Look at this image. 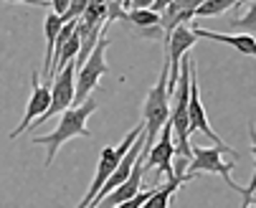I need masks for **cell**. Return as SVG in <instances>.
I'll return each instance as SVG.
<instances>
[{
  "label": "cell",
  "mask_w": 256,
  "mask_h": 208,
  "mask_svg": "<svg viewBox=\"0 0 256 208\" xmlns=\"http://www.w3.org/2000/svg\"><path fill=\"white\" fill-rule=\"evenodd\" d=\"M96 110H99L96 99L89 96V99H84L82 104H76V107L64 110V112H61V120H58V124H56L54 132H48V134H36V137H33V140H30L33 145H46V168L54 162L58 148L66 145L71 137H92V132H89V127H86V120H89Z\"/></svg>",
  "instance_id": "1"
},
{
  "label": "cell",
  "mask_w": 256,
  "mask_h": 208,
  "mask_svg": "<svg viewBox=\"0 0 256 208\" xmlns=\"http://www.w3.org/2000/svg\"><path fill=\"white\" fill-rule=\"evenodd\" d=\"M224 152H228L231 158H238V152L231 150L228 145L226 148H190V162L186 165V172H196V176H200V172H213V176H221L228 183V188H234L244 196V208H246L248 203H254L251 198H254V190H256V178H251L248 186H238L231 178V170L236 165L226 162Z\"/></svg>",
  "instance_id": "2"
},
{
  "label": "cell",
  "mask_w": 256,
  "mask_h": 208,
  "mask_svg": "<svg viewBox=\"0 0 256 208\" xmlns=\"http://www.w3.org/2000/svg\"><path fill=\"white\" fill-rule=\"evenodd\" d=\"M170 117V99H168V61L160 72V79L155 86L144 96V107H142V127H144V148L150 150V145L158 140L160 130L165 127Z\"/></svg>",
  "instance_id": "3"
},
{
  "label": "cell",
  "mask_w": 256,
  "mask_h": 208,
  "mask_svg": "<svg viewBox=\"0 0 256 208\" xmlns=\"http://www.w3.org/2000/svg\"><path fill=\"white\" fill-rule=\"evenodd\" d=\"M106 46H109V38L106 33L96 38L92 54L76 66V74H74V104H82L84 99H89V94L96 89L99 79L104 74H109V66L104 61V54H106Z\"/></svg>",
  "instance_id": "4"
},
{
  "label": "cell",
  "mask_w": 256,
  "mask_h": 208,
  "mask_svg": "<svg viewBox=\"0 0 256 208\" xmlns=\"http://www.w3.org/2000/svg\"><path fill=\"white\" fill-rule=\"evenodd\" d=\"M142 132H144V127H142V122H140L132 132H127V134H124V140H122L120 145H106V148L102 150L99 162H96V172H94V180H92V186H89L86 196L82 198V203H79L76 208H89V206H92V200H94V196L99 193V188L104 186V180L114 172V168L120 165V160L127 155V150L132 148V142L137 140V137H140Z\"/></svg>",
  "instance_id": "5"
},
{
  "label": "cell",
  "mask_w": 256,
  "mask_h": 208,
  "mask_svg": "<svg viewBox=\"0 0 256 208\" xmlns=\"http://www.w3.org/2000/svg\"><path fill=\"white\" fill-rule=\"evenodd\" d=\"M74 74H76V64L68 61L64 68H58L51 76V82H48L51 104H48V110L36 120V124H46V120H51L54 114H61L64 110L74 107ZM36 124H30V127H36Z\"/></svg>",
  "instance_id": "6"
},
{
  "label": "cell",
  "mask_w": 256,
  "mask_h": 208,
  "mask_svg": "<svg viewBox=\"0 0 256 208\" xmlns=\"http://www.w3.org/2000/svg\"><path fill=\"white\" fill-rule=\"evenodd\" d=\"M188 134L193 132H203L208 134V140H213L216 148H226V142L213 132L208 117H206V110H203V102H200V86H198V68H196V61L190 58L188 64Z\"/></svg>",
  "instance_id": "7"
},
{
  "label": "cell",
  "mask_w": 256,
  "mask_h": 208,
  "mask_svg": "<svg viewBox=\"0 0 256 208\" xmlns=\"http://www.w3.org/2000/svg\"><path fill=\"white\" fill-rule=\"evenodd\" d=\"M172 155H175V148H172V130H170V122H165V127L160 130L158 140L150 145L148 155H144V170H152L155 176H168L172 178Z\"/></svg>",
  "instance_id": "8"
},
{
  "label": "cell",
  "mask_w": 256,
  "mask_h": 208,
  "mask_svg": "<svg viewBox=\"0 0 256 208\" xmlns=\"http://www.w3.org/2000/svg\"><path fill=\"white\" fill-rule=\"evenodd\" d=\"M48 104H51V89H48V84L41 82L38 72H33L30 74V99H28V107H26V114H23L20 124L10 132V140H16V137H20L26 130H30L33 120H38L48 110Z\"/></svg>",
  "instance_id": "9"
},
{
  "label": "cell",
  "mask_w": 256,
  "mask_h": 208,
  "mask_svg": "<svg viewBox=\"0 0 256 208\" xmlns=\"http://www.w3.org/2000/svg\"><path fill=\"white\" fill-rule=\"evenodd\" d=\"M144 155H148V148H142V152L137 155V160L132 162V170H130V176L122 186H117L112 193H109L96 208H114L130 198H134L140 190H142V178H144Z\"/></svg>",
  "instance_id": "10"
},
{
  "label": "cell",
  "mask_w": 256,
  "mask_h": 208,
  "mask_svg": "<svg viewBox=\"0 0 256 208\" xmlns=\"http://www.w3.org/2000/svg\"><path fill=\"white\" fill-rule=\"evenodd\" d=\"M142 148H144V132H142V134L137 137V140L132 142V148H130V150H127V155L120 160V165L114 168V172H112V176H109V178L104 180V186L99 188V193L94 196V200H92V206H89V208H96V206H99V203H102V200H104L109 193H112L117 186H122V183L127 180L130 170H132V162L137 160V155L142 152Z\"/></svg>",
  "instance_id": "11"
},
{
  "label": "cell",
  "mask_w": 256,
  "mask_h": 208,
  "mask_svg": "<svg viewBox=\"0 0 256 208\" xmlns=\"http://www.w3.org/2000/svg\"><path fill=\"white\" fill-rule=\"evenodd\" d=\"M206 0H172V3L160 13V28H162V41L172 33V28L178 26H188L196 18L198 6Z\"/></svg>",
  "instance_id": "12"
},
{
  "label": "cell",
  "mask_w": 256,
  "mask_h": 208,
  "mask_svg": "<svg viewBox=\"0 0 256 208\" xmlns=\"http://www.w3.org/2000/svg\"><path fill=\"white\" fill-rule=\"evenodd\" d=\"M190 28L196 33V38H208V41H218V44L234 46L244 56H254L256 54V41H254L251 33H218V30H208L203 26H190Z\"/></svg>",
  "instance_id": "13"
},
{
  "label": "cell",
  "mask_w": 256,
  "mask_h": 208,
  "mask_svg": "<svg viewBox=\"0 0 256 208\" xmlns=\"http://www.w3.org/2000/svg\"><path fill=\"white\" fill-rule=\"evenodd\" d=\"M124 23H132L142 36L148 38H162V28H160V13L144 8V10H127Z\"/></svg>",
  "instance_id": "14"
},
{
  "label": "cell",
  "mask_w": 256,
  "mask_h": 208,
  "mask_svg": "<svg viewBox=\"0 0 256 208\" xmlns=\"http://www.w3.org/2000/svg\"><path fill=\"white\" fill-rule=\"evenodd\" d=\"M64 20L61 16L56 13H48L44 18V33H46V79H48V72H51V56H54V44H56V36H58V30H61ZM46 84V82H44Z\"/></svg>",
  "instance_id": "15"
},
{
  "label": "cell",
  "mask_w": 256,
  "mask_h": 208,
  "mask_svg": "<svg viewBox=\"0 0 256 208\" xmlns=\"http://www.w3.org/2000/svg\"><path fill=\"white\" fill-rule=\"evenodd\" d=\"M238 3H244V0H206V3L198 6L196 16H198V18H216V16L226 13L228 8H234V6H238Z\"/></svg>",
  "instance_id": "16"
},
{
  "label": "cell",
  "mask_w": 256,
  "mask_h": 208,
  "mask_svg": "<svg viewBox=\"0 0 256 208\" xmlns=\"http://www.w3.org/2000/svg\"><path fill=\"white\" fill-rule=\"evenodd\" d=\"M155 188V186H152ZM152 188H148V190H140L134 198H130V200H124V203H120V206H114V208H140L142 203H144V198H148L150 193H152Z\"/></svg>",
  "instance_id": "17"
},
{
  "label": "cell",
  "mask_w": 256,
  "mask_h": 208,
  "mask_svg": "<svg viewBox=\"0 0 256 208\" xmlns=\"http://www.w3.org/2000/svg\"><path fill=\"white\" fill-rule=\"evenodd\" d=\"M254 18H256V8H254V3H251L248 10H246L241 18L234 20V26H238V28H254Z\"/></svg>",
  "instance_id": "18"
},
{
  "label": "cell",
  "mask_w": 256,
  "mask_h": 208,
  "mask_svg": "<svg viewBox=\"0 0 256 208\" xmlns=\"http://www.w3.org/2000/svg\"><path fill=\"white\" fill-rule=\"evenodd\" d=\"M122 8H130V10H144V8H152V0H124Z\"/></svg>",
  "instance_id": "19"
},
{
  "label": "cell",
  "mask_w": 256,
  "mask_h": 208,
  "mask_svg": "<svg viewBox=\"0 0 256 208\" xmlns=\"http://www.w3.org/2000/svg\"><path fill=\"white\" fill-rule=\"evenodd\" d=\"M48 6H51V13L64 16V13H66V8H68V0H48Z\"/></svg>",
  "instance_id": "20"
},
{
  "label": "cell",
  "mask_w": 256,
  "mask_h": 208,
  "mask_svg": "<svg viewBox=\"0 0 256 208\" xmlns=\"http://www.w3.org/2000/svg\"><path fill=\"white\" fill-rule=\"evenodd\" d=\"M3 3H20V6H38V8H46V6H48L46 0H3Z\"/></svg>",
  "instance_id": "21"
},
{
  "label": "cell",
  "mask_w": 256,
  "mask_h": 208,
  "mask_svg": "<svg viewBox=\"0 0 256 208\" xmlns=\"http://www.w3.org/2000/svg\"><path fill=\"white\" fill-rule=\"evenodd\" d=\"M170 3H172V0H152V8H150V10H155V13H162V10H165Z\"/></svg>",
  "instance_id": "22"
},
{
  "label": "cell",
  "mask_w": 256,
  "mask_h": 208,
  "mask_svg": "<svg viewBox=\"0 0 256 208\" xmlns=\"http://www.w3.org/2000/svg\"><path fill=\"white\" fill-rule=\"evenodd\" d=\"M114 3H120V6H124V0H114Z\"/></svg>",
  "instance_id": "23"
},
{
  "label": "cell",
  "mask_w": 256,
  "mask_h": 208,
  "mask_svg": "<svg viewBox=\"0 0 256 208\" xmlns=\"http://www.w3.org/2000/svg\"><path fill=\"white\" fill-rule=\"evenodd\" d=\"M246 208H254V203H248V206H246Z\"/></svg>",
  "instance_id": "24"
}]
</instances>
